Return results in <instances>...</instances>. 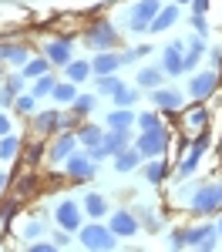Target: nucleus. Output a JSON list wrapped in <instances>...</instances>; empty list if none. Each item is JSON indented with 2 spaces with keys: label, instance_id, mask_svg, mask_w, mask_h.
I'll return each mask as SVG.
<instances>
[{
  "label": "nucleus",
  "instance_id": "473e14b6",
  "mask_svg": "<svg viewBox=\"0 0 222 252\" xmlns=\"http://www.w3.org/2000/svg\"><path fill=\"white\" fill-rule=\"evenodd\" d=\"M138 128H141V131H152V128H161L159 115H155V111H141V115H138Z\"/></svg>",
  "mask_w": 222,
  "mask_h": 252
},
{
  "label": "nucleus",
  "instance_id": "79ce46f5",
  "mask_svg": "<svg viewBox=\"0 0 222 252\" xmlns=\"http://www.w3.org/2000/svg\"><path fill=\"white\" fill-rule=\"evenodd\" d=\"M10 212H17V202H7V205H0V222H3V219H10Z\"/></svg>",
  "mask_w": 222,
  "mask_h": 252
},
{
  "label": "nucleus",
  "instance_id": "f3484780",
  "mask_svg": "<svg viewBox=\"0 0 222 252\" xmlns=\"http://www.w3.org/2000/svg\"><path fill=\"white\" fill-rule=\"evenodd\" d=\"M27 54H31V51H27L24 44H0V61H7V64H17V67H24V64L31 61Z\"/></svg>",
  "mask_w": 222,
  "mask_h": 252
},
{
  "label": "nucleus",
  "instance_id": "b1692460",
  "mask_svg": "<svg viewBox=\"0 0 222 252\" xmlns=\"http://www.w3.org/2000/svg\"><path fill=\"white\" fill-rule=\"evenodd\" d=\"M58 125H64V115H61V111H44V115L37 118V131H40V135L58 131Z\"/></svg>",
  "mask_w": 222,
  "mask_h": 252
},
{
  "label": "nucleus",
  "instance_id": "a19ab883",
  "mask_svg": "<svg viewBox=\"0 0 222 252\" xmlns=\"http://www.w3.org/2000/svg\"><path fill=\"white\" fill-rule=\"evenodd\" d=\"M24 158H27V165H37V158H40V145H31Z\"/></svg>",
  "mask_w": 222,
  "mask_h": 252
},
{
  "label": "nucleus",
  "instance_id": "20e7f679",
  "mask_svg": "<svg viewBox=\"0 0 222 252\" xmlns=\"http://www.w3.org/2000/svg\"><path fill=\"white\" fill-rule=\"evenodd\" d=\"M159 10H161V0H138V3L128 10V31H131V34L152 31V20L159 17Z\"/></svg>",
  "mask_w": 222,
  "mask_h": 252
},
{
  "label": "nucleus",
  "instance_id": "9b49d317",
  "mask_svg": "<svg viewBox=\"0 0 222 252\" xmlns=\"http://www.w3.org/2000/svg\"><path fill=\"white\" fill-rule=\"evenodd\" d=\"M44 58L51 64H71V37H58V40H47L44 44Z\"/></svg>",
  "mask_w": 222,
  "mask_h": 252
},
{
  "label": "nucleus",
  "instance_id": "dca6fc26",
  "mask_svg": "<svg viewBox=\"0 0 222 252\" xmlns=\"http://www.w3.org/2000/svg\"><path fill=\"white\" fill-rule=\"evenodd\" d=\"M131 125H138V115L131 108H115L108 115V128H115V131H128Z\"/></svg>",
  "mask_w": 222,
  "mask_h": 252
},
{
  "label": "nucleus",
  "instance_id": "aec40b11",
  "mask_svg": "<svg viewBox=\"0 0 222 252\" xmlns=\"http://www.w3.org/2000/svg\"><path fill=\"white\" fill-rule=\"evenodd\" d=\"M91 67L98 71V78H104V74H115V71L121 67V58H118V54H108V51H104V54H98V58L91 61Z\"/></svg>",
  "mask_w": 222,
  "mask_h": 252
},
{
  "label": "nucleus",
  "instance_id": "c03bdc74",
  "mask_svg": "<svg viewBox=\"0 0 222 252\" xmlns=\"http://www.w3.org/2000/svg\"><path fill=\"white\" fill-rule=\"evenodd\" d=\"M7 135H10V118L0 115V138H7Z\"/></svg>",
  "mask_w": 222,
  "mask_h": 252
},
{
  "label": "nucleus",
  "instance_id": "09e8293b",
  "mask_svg": "<svg viewBox=\"0 0 222 252\" xmlns=\"http://www.w3.org/2000/svg\"><path fill=\"white\" fill-rule=\"evenodd\" d=\"M175 3H192V0H175Z\"/></svg>",
  "mask_w": 222,
  "mask_h": 252
},
{
  "label": "nucleus",
  "instance_id": "f704fd0d",
  "mask_svg": "<svg viewBox=\"0 0 222 252\" xmlns=\"http://www.w3.org/2000/svg\"><path fill=\"white\" fill-rule=\"evenodd\" d=\"M34 101H37L34 94H17V101H14V104H17L20 115H27V111H34Z\"/></svg>",
  "mask_w": 222,
  "mask_h": 252
},
{
  "label": "nucleus",
  "instance_id": "393cba45",
  "mask_svg": "<svg viewBox=\"0 0 222 252\" xmlns=\"http://www.w3.org/2000/svg\"><path fill=\"white\" fill-rule=\"evenodd\" d=\"M78 141H81V145H88V148H98L101 141H104V131H101L98 125H84V128L78 131Z\"/></svg>",
  "mask_w": 222,
  "mask_h": 252
},
{
  "label": "nucleus",
  "instance_id": "a18cd8bd",
  "mask_svg": "<svg viewBox=\"0 0 222 252\" xmlns=\"http://www.w3.org/2000/svg\"><path fill=\"white\" fill-rule=\"evenodd\" d=\"M10 101H17V97H14L10 91H7V88H3V91H0V104H10Z\"/></svg>",
  "mask_w": 222,
  "mask_h": 252
},
{
  "label": "nucleus",
  "instance_id": "5701e85b",
  "mask_svg": "<svg viewBox=\"0 0 222 252\" xmlns=\"http://www.w3.org/2000/svg\"><path fill=\"white\" fill-rule=\"evenodd\" d=\"M175 20H179V3H175V7H161L159 17L152 20V31H168Z\"/></svg>",
  "mask_w": 222,
  "mask_h": 252
},
{
  "label": "nucleus",
  "instance_id": "ddd939ff",
  "mask_svg": "<svg viewBox=\"0 0 222 252\" xmlns=\"http://www.w3.org/2000/svg\"><path fill=\"white\" fill-rule=\"evenodd\" d=\"M108 229L118 235V239L121 235H135L138 232V219H135V212H125V209H121V212H115L108 219Z\"/></svg>",
  "mask_w": 222,
  "mask_h": 252
},
{
  "label": "nucleus",
  "instance_id": "4468645a",
  "mask_svg": "<svg viewBox=\"0 0 222 252\" xmlns=\"http://www.w3.org/2000/svg\"><path fill=\"white\" fill-rule=\"evenodd\" d=\"M64 168H67L71 178H81V182H84V178L95 175V161H91V155H78V152H74V155L64 161Z\"/></svg>",
  "mask_w": 222,
  "mask_h": 252
},
{
  "label": "nucleus",
  "instance_id": "f8f14e48",
  "mask_svg": "<svg viewBox=\"0 0 222 252\" xmlns=\"http://www.w3.org/2000/svg\"><path fill=\"white\" fill-rule=\"evenodd\" d=\"M152 104H155L159 111H182L185 97H182L179 91H172V88H155V91H152Z\"/></svg>",
  "mask_w": 222,
  "mask_h": 252
},
{
  "label": "nucleus",
  "instance_id": "6ab92c4d",
  "mask_svg": "<svg viewBox=\"0 0 222 252\" xmlns=\"http://www.w3.org/2000/svg\"><path fill=\"white\" fill-rule=\"evenodd\" d=\"M84 215H91L95 222L104 219V215H108V202H104L98 192H88V195H84Z\"/></svg>",
  "mask_w": 222,
  "mask_h": 252
},
{
  "label": "nucleus",
  "instance_id": "a878e982",
  "mask_svg": "<svg viewBox=\"0 0 222 252\" xmlns=\"http://www.w3.org/2000/svg\"><path fill=\"white\" fill-rule=\"evenodd\" d=\"M95 67L88 64V61H71L67 64V81H74V84H81V81H88V74H91Z\"/></svg>",
  "mask_w": 222,
  "mask_h": 252
},
{
  "label": "nucleus",
  "instance_id": "412c9836",
  "mask_svg": "<svg viewBox=\"0 0 222 252\" xmlns=\"http://www.w3.org/2000/svg\"><path fill=\"white\" fill-rule=\"evenodd\" d=\"M51 97H54L58 104H74V101H78V84H74V81H61Z\"/></svg>",
  "mask_w": 222,
  "mask_h": 252
},
{
  "label": "nucleus",
  "instance_id": "6e6552de",
  "mask_svg": "<svg viewBox=\"0 0 222 252\" xmlns=\"http://www.w3.org/2000/svg\"><path fill=\"white\" fill-rule=\"evenodd\" d=\"M54 215H58V225L64 232H81V225H84V222H81V205L74 198H64Z\"/></svg>",
  "mask_w": 222,
  "mask_h": 252
},
{
  "label": "nucleus",
  "instance_id": "c9c22d12",
  "mask_svg": "<svg viewBox=\"0 0 222 252\" xmlns=\"http://www.w3.org/2000/svg\"><path fill=\"white\" fill-rule=\"evenodd\" d=\"M138 215H145L141 222H145V229H148V232H159V229H161V222L155 219V212H148V209H141Z\"/></svg>",
  "mask_w": 222,
  "mask_h": 252
},
{
  "label": "nucleus",
  "instance_id": "58836bf2",
  "mask_svg": "<svg viewBox=\"0 0 222 252\" xmlns=\"http://www.w3.org/2000/svg\"><path fill=\"white\" fill-rule=\"evenodd\" d=\"M27 252H58V242H31Z\"/></svg>",
  "mask_w": 222,
  "mask_h": 252
},
{
  "label": "nucleus",
  "instance_id": "2f4dec72",
  "mask_svg": "<svg viewBox=\"0 0 222 252\" xmlns=\"http://www.w3.org/2000/svg\"><path fill=\"white\" fill-rule=\"evenodd\" d=\"M125 81H118L115 74H104V78H98V94H115Z\"/></svg>",
  "mask_w": 222,
  "mask_h": 252
},
{
  "label": "nucleus",
  "instance_id": "de8ad7c7",
  "mask_svg": "<svg viewBox=\"0 0 222 252\" xmlns=\"http://www.w3.org/2000/svg\"><path fill=\"white\" fill-rule=\"evenodd\" d=\"M219 239H222V219H219Z\"/></svg>",
  "mask_w": 222,
  "mask_h": 252
},
{
  "label": "nucleus",
  "instance_id": "4be33fe9",
  "mask_svg": "<svg viewBox=\"0 0 222 252\" xmlns=\"http://www.w3.org/2000/svg\"><path fill=\"white\" fill-rule=\"evenodd\" d=\"M161 74H165L161 67H141L135 81H138V88H148V91H155V88L161 84Z\"/></svg>",
  "mask_w": 222,
  "mask_h": 252
},
{
  "label": "nucleus",
  "instance_id": "72a5a7b5",
  "mask_svg": "<svg viewBox=\"0 0 222 252\" xmlns=\"http://www.w3.org/2000/svg\"><path fill=\"white\" fill-rule=\"evenodd\" d=\"M91 108H95V94H78V101H74V115H91Z\"/></svg>",
  "mask_w": 222,
  "mask_h": 252
},
{
  "label": "nucleus",
  "instance_id": "423d86ee",
  "mask_svg": "<svg viewBox=\"0 0 222 252\" xmlns=\"http://www.w3.org/2000/svg\"><path fill=\"white\" fill-rule=\"evenodd\" d=\"M135 148L141 152V158H159V155H165V148H168V131H165V128H152V131L138 135Z\"/></svg>",
  "mask_w": 222,
  "mask_h": 252
},
{
  "label": "nucleus",
  "instance_id": "cd10ccee",
  "mask_svg": "<svg viewBox=\"0 0 222 252\" xmlns=\"http://www.w3.org/2000/svg\"><path fill=\"white\" fill-rule=\"evenodd\" d=\"M115 104H118V108H131V104H135V101H138V91H135V88H125V84H121L118 91H115Z\"/></svg>",
  "mask_w": 222,
  "mask_h": 252
},
{
  "label": "nucleus",
  "instance_id": "1a4fd4ad",
  "mask_svg": "<svg viewBox=\"0 0 222 252\" xmlns=\"http://www.w3.org/2000/svg\"><path fill=\"white\" fill-rule=\"evenodd\" d=\"M205 148H209V135L202 131V135L195 138V145L189 148V155L182 158V165H179V178H189V175L199 168V161H202V155H205Z\"/></svg>",
  "mask_w": 222,
  "mask_h": 252
},
{
  "label": "nucleus",
  "instance_id": "8fccbe9b",
  "mask_svg": "<svg viewBox=\"0 0 222 252\" xmlns=\"http://www.w3.org/2000/svg\"><path fill=\"white\" fill-rule=\"evenodd\" d=\"M195 252H199V249H195Z\"/></svg>",
  "mask_w": 222,
  "mask_h": 252
},
{
  "label": "nucleus",
  "instance_id": "bb28decb",
  "mask_svg": "<svg viewBox=\"0 0 222 252\" xmlns=\"http://www.w3.org/2000/svg\"><path fill=\"white\" fill-rule=\"evenodd\" d=\"M47 67H51V61H47V58H31L27 64H24V74H27V78H44Z\"/></svg>",
  "mask_w": 222,
  "mask_h": 252
},
{
  "label": "nucleus",
  "instance_id": "c85d7f7f",
  "mask_svg": "<svg viewBox=\"0 0 222 252\" xmlns=\"http://www.w3.org/2000/svg\"><path fill=\"white\" fill-rule=\"evenodd\" d=\"M54 88H58V81L51 78V74H44V78L34 81V91H31V94L34 97H47V94H54Z\"/></svg>",
  "mask_w": 222,
  "mask_h": 252
},
{
  "label": "nucleus",
  "instance_id": "39448f33",
  "mask_svg": "<svg viewBox=\"0 0 222 252\" xmlns=\"http://www.w3.org/2000/svg\"><path fill=\"white\" fill-rule=\"evenodd\" d=\"M84 40H88V47H91V51L104 54V51H111V47L118 44V31H115L108 20H101V24H95V27H88V31H84Z\"/></svg>",
  "mask_w": 222,
  "mask_h": 252
},
{
  "label": "nucleus",
  "instance_id": "7ed1b4c3",
  "mask_svg": "<svg viewBox=\"0 0 222 252\" xmlns=\"http://www.w3.org/2000/svg\"><path fill=\"white\" fill-rule=\"evenodd\" d=\"M189 209L195 215H212L222 209V185H199L189 195Z\"/></svg>",
  "mask_w": 222,
  "mask_h": 252
},
{
  "label": "nucleus",
  "instance_id": "4c0bfd02",
  "mask_svg": "<svg viewBox=\"0 0 222 252\" xmlns=\"http://www.w3.org/2000/svg\"><path fill=\"white\" fill-rule=\"evenodd\" d=\"M7 91H10V94L17 97L20 91H24V78H20V74H14V78H7Z\"/></svg>",
  "mask_w": 222,
  "mask_h": 252
},
{
  "label": "nucleus",
  "instance_id": "37998d69",
  "mask_svg": "<svg viewBox=\"0 0 222 252\" xmlns=\"http://www.w3.org/2000/svg\"><path fill=\"white\" fill-rule=\"evenodd\" d=\"M209 10V0H192V14H205Z\"/></svg>",
  "mask_w": 222,
  "mask_h": 252
},
{
  "label": "nucleus",
  "instance_id": "f257e3e1",
  "mask_svg": "<svg viewBox=\"0 0 222 252\" xmlns=\"http://www.w3.org/2000/svg\"><path fill=\"white\" fill-rule=\"evenodd\" d=\"M216 242H219V225H192V229H175L168 249L179 252L185 246H195L199 252H212Z\"/></svg>",
  "mask_w": 222,
  "mask_h": 252
},
{
  "label": "nucleus",
  "instance_id": "e433bc0d",
  "mask_svg": "<svg viewBox=\"0 0 222 252\" xmlns=\"http://www.w3.org/2000/svg\"><path fill=\"white\" fill-rule=\"evenodd\" d=\"M205 108H195V111H189V125H192V128H199V125H205Z\"/></svg>",
  "mask_w": 222,
  "mask_h": 252
},
{
  "label": "nucleus",
  "instance_id": "2eb2a0df",
  "mask_svg": "<svg viewBox=\"0 0 222 252\" xmlns=\"http://www.w3.org/2000/svg\"><path fill=\"white\" fill-rule=\"evenodd\" d=\"M74 148H78V135H74V131L61 135L58 141L51 145V161H67V158L74 155Z\"/></svg>",
  "mask_w": 222,
  "mask_h": 252
},
{
  "label": "nucleus",
  "instance_id": "9d476101",
  "mask_svg": "<svg viewBox=\"0 0 222 252\" xmlns=\"http://www.w3.org/2000/svg\"><path fill=\"white\" fill-rule=\"evenodd\" d=\"M216 88H219V71H216V67H209V71H202V74H195V78H192V84H189V94L202 101V97L212 94Z\"/></svg>",
  "mask_w": 222,
  "mask_h": 252
},
{
  "label": "nucleus",
  "instance_id": "c756f323",
  "mask_svg": "<svg viewBox=\"0 0 222 252\" xmlns=\"http://www.w3.org/2000/svg\"><path fill=\"white\" fill-rule=\"evenodd\" d=\"M145 178H148L152 185H159L161 178H165V161H159V158H152V161L145 165Z\"/></svg>",
  "mask_w": 222,
  "mask_h": 252
},
{
  "label": "nucleus",
  "instance_id": "ea45409f",
  "mask_svg": "<svg viewBox=\"0 0 222 252\" xmlns=\"http://www.w3.org/2000/svg\"><path fill=\"white\" fill-rule=\"evenodd\" d=\"M40 232H44V225H40V222H27V225H24V239H37Z\"/></svg>",
  "mask_w": 222,
  "mask_h": 252
},
{
  "label": "nucleus",
  "instance_id": "f03ea898",
  "mask_svg": "<svg viewBox=\"0 0 222 252\" xmlns=\"http://www.w3.org/2000/svg\"><path fill=\"white\" fill-rule=\"evenodd\" d=\"M81 246L88 252H111L115 246H118V235L111 232L108 225H101V222H91V225H81Z\"/></svg>",
  "mask_w": 222,
  "mask_h": 252
},
{
  "label": "nucleus",
  "instance_id": "49530a36",
  "mask_svg": "<svg viewBox=\"0 0 222 252\" xmlns=\"http://www.w3.org/2000/svg\"><path fill=\"white\" fill-rule=\"evenodd\" d=\"M3 185H7V175H3V172H0V189H3Z\"/></svg>",
  "mask_w": 222,
  "mask_h": 252
},
{
  "label": "nucleus",
  "instance_id": "0eeeda50",
  "mask_svg": "<svg viewBox=\"0 0 222 252\" xmlns=\"http://www.w3.org/2000/svg\"><path fill=\"white\" fill-rule=\"evenodd\" d=\"M185 40H172L165 51H161V71L168 74V78H179L182 71H185Z\"/></svg>",
  "mask_w": 222,
  "mask_h": 252
},
{
  "label": "nucleus",
  "instance_id": "7c9ffc66",
  "mask_svg": "<svg viewBox=\"0 0 222 252\" xmlns=\"http://www.w3.org/2000/svg\"><path fill=\"white\" fill-rule=\"evenodd\" d=\"M20 152V141L14 135H7V138H0V158H3V161H10V158L17 155Z\"/></svg>",
  "mask_w": 222,
  "mask_h": 252
},
{
  "label": "nucleus",
  "instance_id": "a211bd4d",
  "mask_svg": "<svg viewBox=\"0 0 222 252\" xmlns=\"http://www.w3.org/2000/svg\"><path fill=\"white\" fill-rule=\"evenodd\" d=\"M138 161H141V152L138 148H125V152H118L115 155V172H135L138 168Z\"/></svg>",
  "mask_w": 222,
  "mask_h": 252
}]
</instances>
